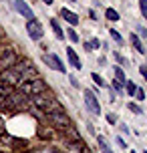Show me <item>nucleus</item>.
I'll use <instances>...</instances> for the list:
<instances>
[{"label": "nucleus", "mask_w": 147, "mask_h": 153, "mask_svg": "<svg viewBox=\"0 0 147 153\" xmlns=\"http://www.w3.org/2000/svg\"><path fill=\"white\" fill-rule=\"evenodd\" d=\"M145 153H147V151H145Z\"/></svg>", "instance_id": "nucleus-36"}, {"label": "nucleus", "mask_w": 147, "mask_h": 153, "mask_svg": "<svg viewBox=\"0 0 147 153\" xmlns=\"http://www.w3.org/2000/svg\"><path fill=\"white\" fill-rule=\"evenodd\" d=\"M20 93H24L26 97H28V95H42V93H47V85L42 83L40 79L24 81V83L20 85Z\"/></svg>", "instance_id": "nucleus-1"}, {"label": "nucleus", "mask_w": 147, "mask_h": 153, "mask_svg": "<svg viewBox=\"0 0 147 153\" xmlns=\"http://www.w3.org/2000/svg\"><path fill=\"white\" fill-rule=\"evenodd\" d=\"M107 121H109V123H117V117L111 113V115H107Z\"/></svg>", "instance_id": "nucleus-25"}, {"label": "nucleus", "mask_w": 147, "mask_h": 153, "mask_svg": "<svg viewBox=\"0 0 147 153\" xmlns=\"http://www.w3.org/2000/svg\"><path fill=\"white\" fill-rule=\"evenodd\" d=\"M0 133H2V125H0Z\"/></svg>", "instance_id": "nucleus-32"}, {"label": "nucleus", "mask_w": 147, "mask_h": 153, "mask_svg": "<svg viewBox=\"0 0 147 153\" xmlns=\"http://www.w3.org/2000/svg\"><path fill=\"white\" fill-rule=\"evenodd\" d=\"M113 87H115V91L121 95L123 93V83H119V81H113Z\"/></svg>", "instance_id": "nucleus-21"}, {"label": "nucleus", "mask_w": 147, "mask_h": 153, "mask_svg": "<svg viewBox=\"0 0 147 153\" xmlns=\"http://www.w3.org/2000/svg\"><path fill=\"white\" fill-rule=\"evenodd\" d=\"M135 97H137V99H139V101H143V99H145V91L137 87V91H135Z\"/></svg>", "instance_id": "nucleus-20"}, {"label": "nucleus", "mask_w": 147, "mask_h": 153, "mask_svg": "<svg viewBox=\"0 0 147 153\" xmlns=\"http://www.w3.org/2000/svg\"><path fill=\"white\" fill-rule=\"evenodd\" d=\"M42 2H45V4H53V0H42Z\"/></svg>", "instance_id": "nucleus-30"}, {"label": "nucleus", "mask_w": 147, "mask_h": 153, "mask_svg": "<svg viewBox=\"0 0 147 153\" xmlns=\"http://www.w3.org/2000/svg\"><path fill=\"white\" fill-rule=\"evenodd\" d=\"M53 153H61V151H59V149H54V151H53Z\"/></svg>", "instance_id": "nucleus-31"}, {"label": "nucleus", "mask_w": 147, "mask_h": 153, "mask_svg": "<svg viewBox=\"0 0 147 153\" xmlns=\"http://www.w3.org/2000/svg\"><path fill=\"white\" fill-rule=\"evenodd\" d=\"M50 26H53V30H54V36L62 40V38H65V34H62V30H61V24L56 22L54 18H50Z\"/></svg>", "instance_id": "nucleus-10"}, {"label": "nucleus", "mask_w": 147, "mask_h": 153, "mask_svg": "<svg viewBox=\"0 0 147 153\" xmlns=\"http://www.w3.org/2000/svg\"><path fill=\"white\" fill-rule=\"evenodd\" d=\"M131 45L139 51V53H145V48H143V45H141V40H139V36L137 34H131Z\"/></svg>", "instance_id": "nucleus-13"}, {"label": "nucleus", "mask_w": 147, "mask_h": 153, "mask_svg": "<svg viewBox=\"0 0 147 153\" xmlns=\"http://www.w3.org/2000/svg\"><path fill=\"white\" fill-rule=\"evenodd\" d=\"M48 119H50V123L56 125V127H62V129H69L71 127V119L62 113V111H53V113H48Z\"/></svg>", "instance_id": "nucleus-3"}, {"label": "nucleus", "mask_w": 147, "mask_h": 153, "mask_svg": "<svg viewBox=\"0 0 147 153\" xmlns=\"http://www.w3.org/2000/svg\"><path fill=\"white\" fill-rule=\"evenodd\" d=\"M137 30H139V34H141V36H147V30L143 28V26H137Z\"/></svg>", "instance_id": "nucleus-26"}, {"label": "nucleus", "mask_w": 147, "mask_h": 153, "mask_svg": "<svg viewBox=\"0 0 147 153\" xmlns=\"http://www.w3.org/2000/svg\"><path fill=\"white\" fill-rule=\"evenodd\" d=\"M69 38H71V40H73V42H77V40H79V36H77V32L73 30V28H69Z\"/></svg>", "instance_id": "nucleus-22"}, {"label": "nucleus", "mask_w": 147, "mask_h": 153, "mask_svg": "<svg viewBox=\"0 0 147 153\" xmlns=\"http://www.w3.org/2000/svg\"><path fill=\"white\" fill-rule=\"evenodd\" d=\"M97 143H99V147H101V151H103V153H113V151H111V147H109V143L105 141V137H101V135H99V137H97Z\"/></svg>", "instance_id": "nucleus-11"}, {"label": "nucleus", "mask_w": 147, "mask_h": 153, "mask_svg": "<svg viewBox=\"0 0 147 153\" xmlns=\"http://www.w3.org/2000/svg\"><path fill=\"white\" fill-rule=\"evenodd\" d=\"M139 71H141V75H143V76H145V79H147V67H141Z\"/></svg>", "instance_id": "nucleus-29"}, {"label": "nucleus", "mask_w": 147, "mask_h": 153, "mask_svg": "<svg viewBox=\"0 0 147 153\" xmlns=\"http://www.w3.org/2000/svg\"><path fill=\"white\" fill-rule=\"evenodd\" d=\"M115 81H119V83H127V76H125V73H123V69L121 67H115Z\"/></svg>", "instance_id": "nucleus-12"}, {"label": "nucleus", "mask_w": 147, "mask_h": 153, "mask_svg": "<svg viewBox=\"0 0 147 153\" xmlns=\"http://www.w3.org/2000/svg\"><path fill=\"white\" fill-rule=\"evenodd\" d=\"M67 56H69V61H71V65L75 67V69H81V61H79V56H77V53L71 48V46H67Z\"/></svg>", "instance_id": "nucleus-9"}, {"label": "nucleus", "mask_w": 147, "mask_h": 153, "mask_svg": "<svg viewBox=\"0 0 147 153\" xmlns=\"http://www.w3.org/2000/svg\"><path fill=\"white\" fill-rule=\"evenodd\" d=\"M111 36H113V38L117 40V45H121V42H123V38H121V34H119V32H117L115 28H111Z\"/></svg>", "instance_id": "nucleus-17"}, {"label": "nucleus", "mask_w": 147, "mask_h": 153, "mask_svg": "<svg viewBox=\"0 0 147 153\" xmlns=\"http://www.w3.org/2000/svg\"><path fill=\"white\" fill-rule=\"evenodd\" d=\"M42 61L47 62L50 69L59 71V73H65V65L61 62V59H59L56 54H45V56H42Z\"/></svg>", "instance_id": "nucleus-6"}, {"label": "nucleus", "mask_w": 147, "mask_h": 153, "mask_svg": "<svg viewBox=\"0 0 147 153\" xmlns=\"http://www.w3.org/2000/svg\"><path fill=\"white\" fill-rule=\"evenodd\" d=\"M0 36H2V32H0Z\"/></svg>", "instance_id": "nucleus-34"}, {"label": "nucleus", "mask_w": 147, "mask_h": 153, "mask_svg": "<svg viewBox=\"0 0 147 153\" xmlns=\"http://www.w3.org/2000/svg\"><path fill=\"white\" fill-rule=\"evenodd\" d=\"M69 2H75V0H69Z\"/></svg>", "instance_id": "nucleus-33"}, {"label": "nucleus", "mask_w": 147, "mask_h": 153, "mask_svg": "<svg viewBox=\"0 0 147 153\" xmlns=\"http://www.w3.org/2000/svg\"><path fill=\"white\" fill-rule=\"evenodd\" d=\"M91 76H93V81H95V83H97V85H101V87H105V81H103V79H101V76L97 75V73H93V75H91Z\"/></svg>", "instance_id": "nucleus-19"}, {"label": "nucleus", "mask_w": 147, "mask_h": 153, "mask_svg": "<svg viewBox=\"0 0 147 153\" xmlns=\"http://www.w3.org/2000/svg\"><path fill=\"white\" fill-rule=\"evenodd\" d=\"M14 8L24 16V18H28V20H32V18H34V12H32V8L28 6L24 0H14Z\"/></svg>", "instance_id": "nucleus-7"}, {"label": "nucleus", "mask_w": 147, "mask_h": 153, "mask_svg": "<svg viewBox=\"0 0 147 153\" xmlns=\"http://www.w3.org/2000/svg\"><path fill=\"white\" fill-rule=\"evenodd\" d=\"M125 89H127V95H135V91H137V85L131 83V81H127V83H125Z\"/></svg>", "instance_id": "nucleus-15"}, {"label": "nucleus", "mask_w": 147, "mask_h": 153, "mask_svg": "<svg viewBox=\"0 0 147 153\" xmlns=\"http://www.w3.org/2000/svg\"><path fill=\"white\" fill-rule=\"evenodd\" d=\"M89 45H91V48H99V46H101V40H99V38H93Z\"/></svg>", "instance_id": "nucleus-23"}, {"label": "nucleus", "mask_w": 147, "mask_h": 153, "mask_svg": "<svg viewBox=\"0 0 147 153\" xmlns=\"http://www.w3.org/2000/svg\"><path fill=\"white\" fill-rule=\"evenodd\" d=\"M139 6H141V14L147 18V0H139Z\"/></svg>", "instance_id": "nucleus-18"}, {"label": "nucleus", "mask_w": 147, "mask_h": 153, "mask_svg": "<svg viewBox=\"0 0 147 153\" xmlns=\"http://www.w3.org/2000/svg\"><path fill=\"white\" fill-rule=\"evenodd\" d=\"M127 109H129V111H133L135 115L141 113V107H139V105H135V103H129V105H127Z\"/></svg>", "instance_id": "nucleus-16"}, {"label": "nucleus", "mask_w": 147, "mask_h": 153, "mask_svg": "<svg viewBox=\"0 0 147 153\" xmlns=\"http://www.w3.org/2000/svg\"><path fill=\"white\" fill-rule=\"evenodd\" d=\"M117 145H119V147H127V143H125V141H123V139H121V137H119V139H117Z\"/></svg>", "instance_id": "nucleus-27"}, {"label": "nucleus", "mask_w": 147, "mask_h": 153, "mask_svg": "<svg viewBox=\"0 0 147 153\" xmlns=\"http://www.w3.org/2000/svg\"><path fill=\"white\" fill-rule=\"evenodd\" d=\"M105 16H107L109 20H119V12H117L115 8H107L105 10Z\"/></svg>", "instance_id": "nucleus-14"}, {"label": "nucleus", "mask_w": 147, "mask_h": 153, "mask_svg": "<svg viewBox=\"0 0 147 153\" xmlns=\"http://www.w3.org/2000/svg\"><path fill=\"white\" fill-rule=\"evenodd\" d=\"M131 153H135V151H131Z\"/></svg>", "instance_id": "nucleus-35"}, {"label": "nucleus", "mask_w": 147, "mask_h": 153, "mask_svg": "<svg viewBox=\"0 0 147 153\" xmlns=\"http://www.w3.org/2000/svg\"><path fill=\"white\" fill-rule=\"evenodd\" d=\"M69 76H71V75H69ZM71 83H73V87H79V81L75 79V76H71Z\"/></svg>", "instance_id": "nucleus-28"}, {"label": "nucleus", "mask_w": 147, "mask_h": 153, "mask_svg": "<svg viewBox=\"0 0 147 153\" xmlns=\"http://www.w3.org/2000/svg\"><path fill=\"white\" fill-rule=\"evenodd\" d=\"M26 30H28V36H30L32 40H40V38H42V34H45V30H42V26H40V22L36 20V18L28 20Z\"/></svg>", "instance_id": "nucleus-4"}, {"label": "nucleus", "mask_w": 147, "mask_h": 153, "mask_svg": "<svg viewBox=\"0 0 147 153\" xmlns=\"http://www.w3.org/2000/svg\"><path fill=\"white\" fill-rule=\"evenodd\" d=\"M85 103H87V107L91 109L95 115H101V105H99V101H97V97H95V93L89 91V89H85Z\"/></svg>", "instance_id": "nucleus-5"}, {"label": "nucleus", "mask_w": 147, "mask_h": 153, "mask_svg": "<svg viewBox=\"0 0 147 153\" xmlns=\"http://www.w3.org/2000/svg\"><path fill=\"white\" fill-rule=\"evenodd\" d=\"M115 61L119 62V65H127V61H125V59L121 56V54H117V53H115Z\"/></svg>", "instance_id": "nucleus-24"}, {"label": "nucleus", "mask_w": 147, "mask_h": 153, "mask_svg": "<svg viewBox=\"0 0 147 153\" xmlns=\"http://www.w3.org/2000/svg\"><path fill=\"white\" fill-rule=\"evenodd\" d=\"M61 16H62V18H65L69 24H73V26H75V24H79V16L75 14V12H69L67 8H62V10H61Z\"/></svg>", "instance_id": "nucleus-8"}, {"label": "nucleus", "mask_w": 147, "mask_h": 153, "mask_svg": "<svg viewBox=\"0 0 147 153\" xmlns=\"http://www.w3.org/2000/svg\"><path fill=\"white\" fill-rule=\"evenodd\" d=\"M16 62H18V56H16V53L10 46H6L4 51H0V65H2L4 69H12Z\"/></svg>", "instance_id": "nucleus-2"}]
</instances>
